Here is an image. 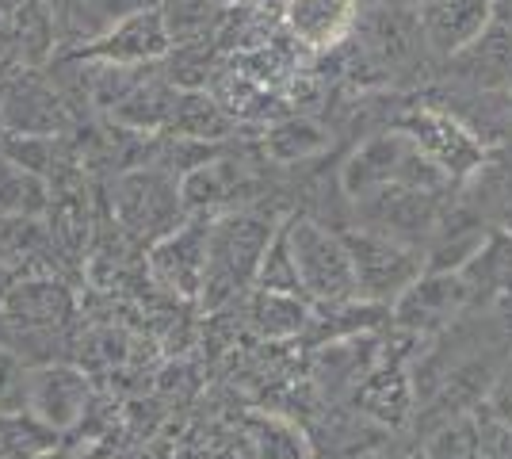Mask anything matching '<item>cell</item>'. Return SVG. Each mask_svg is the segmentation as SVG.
Segmentation results:
<instances>
[{"instance_id":"obj_1","label":"cell","mask_w":512,"mask_h":459,"mask_svg":"<svg viewBox=\"0 0 512 459\" xmlns=\"http://www.w3.org/2000/svg\"><path fill=\"white\" fill-rule=\"evenodd\" d=\"M344 192L356 199H367L383 188H417V192H444L451 180L425 153L417 150V142L406 131H390L371 138L367 146L352 153V161L341 173Z\"/></svg>"},{"instance_id":"obj_2","label":"cell","mask_w":512,"mask_h":459,"mask_svg":"<svg viewBox=\"0 0 512 459\" xmlns=\"http://www.w3.org/2000/svg\"><path fill=\"white\" fill-rule=\"evenodd\" d=\"M272 245V222L256 215H226L211 226L207 238V268H203V306L218 310L237 291L256 280L260 261Z\"/></svg>"},{"instance_id":"obj_3","label":"cell","mask_w":512,"mask_h":459,"mask_svg":"<svg viewBox=\"0 0 512 459\" xmlns=\"http://www.w3.org/2000/svg\"><path fill=\"white\" fill-rule=\"evenodd\" d=\"M352 257V276H356V299L379 306H394L409 287L425 276V253L417 245H406L398 238H386L379 230H348L341 234Z\"/></svg>"},{"instance_id":"obj_4","label":"cell","mask_w":512,"mask_h":459,"mask_svg":"<svg viewBox=\"0 0 512 459\" xmlns=\"http://www.w3.org/2000/svg\"><path fill=\"white\" fill-rule=\"evenodd\" d=\"M287 245L299 276V291L329 306H344L356 299V276H352V257L341 234H329L321 222L291 219L287 226Z\"/></svg>"},{"instance_id":"obj_5","label":"cell","mask_w":512,"mask_h":459,"mask_svg":"<svg viewBox=\"0 0 512 459\" xmlns=\"http://www.w3.org/2000/svg\"><path fill=\"white\" fill-rule=\"evenodd\" d=\"M184 215L180 180L165 169H134L115 184V219L130 238L165 241Z\"/></svg>"},{"instance_id":"obj_6","label":"cell","mask_w":512,"mask_h":459,"mask_svg":"<svg viewBox=\"0 0 512 459\" xmlns=\"http://www.w3.org/2000/svg\"><path fill=\"white\" fill-rule=\"evenodd\" d=\"M390 310H394V322L402 329L421 333V337H436V333H444L467 318L470 291L459 272H425Z\"/></svg>"},{"instance_id":"obj_7","label":"cell","mask_w":512,"mask_h":459,"mask_svg":"<svg viewBox=\"0 0 512 459\" xmlns=\"http://www.w3.org/2000/svg\"><path fill=\"white\" fill-rule=\"evenodd\" d=\"M406 134L417 142V150L425 153L428 161L448 176L451 184H463V180L490 157V150H486L463 123H455L448 111H440V108L417 111L406 123Z\"/></svg>"},{"instance_id":"obj_8","label":"cell","mask_w":512,"mask_h":459,"mask_svg":"<svg viewBox=\"0 0 512 459\" xmlns=\"http://www.w3.org/2000/svg\"><path fill=\"white\" fill-rule=\"evenodd\" d=\"M448 81L467 92H509L512 88V31L490 23L470 46L448 58Z\"/></svg>"},{"instance_id":"obj_9","label":"cell","mask_w":512,"mask_h":459,"mask_svg":"<svg viewBox=\"0 0 512 459\" xmlns=\"http://www.w3.org/2000/svg\"><path fill=\"white\" fill-rule=\"evenodd\" d=\"M207 238H211V226L192 222V226H180L165 241H157L150 253L153 280L172 295H184V299L199 295L203 268H207Z\"/></svg>"},{"instance_id":"obj_10","label":"cell","mask_w":512,"mask_h":459,"mask_svg":"<svg viewBox=\"0 0 512 459\" xmlns=\"http://www.w3.org/2000/svg\"><path fill=\"white\" fill-rule=\"evenodd\" d=\"M417 20L425 46L448 62L493 23V0H425Z\"/></svg>"},{"instance_id":"obj_11","label":"cell","mask_w":512,"mask_h":459,"mask_svg":"<svg viewBox=\"0 0 512 459\" xmlns=\"http://www.w3.org/2000/svg\"><path fill=\"white\" fill-rule=\"evenodd\" d=\"M470 291V310H501L512 314V234L490 230L486 245L459 272Z\"/></svg>"},{"instance_id":"obj_12","label":"cell","mask_w":512,"mask_h":459,"mask_svg":"<svg viewBox=\"0 0 512 459\" xmlns=\"http://www.w3.org/2000/svg\"><path fill=\"white\" fill-rule=\"evenodd\" d=\"M85 379L69 368H46V372L31 375V387H27V402H31V414L39 417L50 429H65L73 425L81 410H85Z\"/></svg>"},{"instance_id":"obj_13","label":"cell","mask_w":512,"mask_h":459,"mask_svg":"<svg viewBox=\"0 0 512 459\" xmlns=\"http://www.w3.org/2000/svg\"><path fill=\"white\" fill-rule=\"evenodd\" d=\"M283 20L291 35L310 50L341 43L344 31L356 20V0H287Z\"/></svg>"},{"instance_id":"obj_14","label":"cell","mask_w":512,"mask_h":459,"mask_svg":"<svg viewBox=\"0 0 512 459\" xmlns=\"http://www.w3.org/2000/svg\"><path fill=\"white\" fill-rule=\"evenodd\" d=\"M111 66H138V62H150L161 58L169 50V27L161 12H134L130 20H123L104 43L96 46Z\"/></svg>"},{"instance_id":"obj_15","label":"cell","mask_w":512,"mask_h":459,"mask_svg":"<svg viewBox=\"0 0 512 459\" xmlns=\"http://www.w3.org/2000/svg\"><path fill=\"white\" fill-rule=\"evenodd\" d=\"M4 119L8 127L27 134H50L58 123H62V111H58V100L39 85H16L8 96H4Z\"/></svg>"},{"instance_id":"obj_16","label":"cell","mask_w":512,"mask_h":459,"mask_svg":"<svg viewBox=\"0 0 512 459\" xmlns=\"http://www.w3.org/2000/svg\"><path fill=\"white\" fill-rule=\"evenodd\" d=\"M169 127L184 134L188 142H214L230 131V115H226V108H218L207 92H184L176 100Z\"/></svg>"},{"instance_id":"obj_17","label":"cell","mask_w":512,"mask_h":459,"mask_svg":"<svg viewBox=\"0 0 512 459\" xmlns=\"http://www.w3.org/2000/svg\"><path fill=\"white\" fill-rule=\"evenodd\" d=\"M176 92H172L165 81H142V85L130 92L127 100L115 108V119L119 123H127V127H161V123H169L172 111H176Z\"/></svg>"},{"instance_id":"obj_18","label":"cell","mask_w":512,"mask_h":459,"mask_svg":"<svg viewBox=\"0 0 512 459\" xmlns=\"http://www.w3.org/2000/svg\"><path fill=\"white\" fill-rule=\"evenodd\" d=\"M8 314L27 326H58L69 314V295L58 284H27L8 295Z\"/></svg>"},{"instance_id":"obj_19","label":"cell","mask_w":512,"mask_h":459,"mask_svg":"<svg viewBox=\"0 0 512 459\" xmlns=\"http://www.w3.org/2000/svg\"><path fill=\"white\" fill-rule=\"evenodd\" d=\"M249 322H253L264 337H291L299 333L310 314L299 303V295H276V291H256L253 310H249Z\"/></svg>"},{"instance_id":"obj_20","label":"cell","mask_w":512,"mask_h":459,"mask_svg":"<svg viewBox=\"0 0 512 459\" xmlns=\"http://www.w3.org/2000/svg\"><path fill=\"white\" fill-rule=\"evenodd\" d=\"M46 207L43 180L16 161L0 157V215H39Z\"/></svg>"},{"instance_id":"obj_21","label":"cell","mask_w":512,"mask_h":459,"mask_svg":"<svg viewBox=\"0 0 512 459\" xmlns=\"http://www.w3.org/2000/svg\"><path fill=\"white\" fill-rule=\"evenodd\" d=\"M425 459H482V429L478 414L451 417L425 444Z\"/></svg>"},{"instance_id":"obj_22","label":"cell","mask_w":512,"mask_h":459,"mask_svg":"<svg viewBox=\"0 0 512 459\" xmlns=\"http://www.w3.org/2000/svg\"><path fill=\"white\" fill-rule=\"evenodd\" d=\"M256 284L260 291H276V295H299V276H295V261H291V245H287V230H279L264 261H260V272H256Z\"/></svg>"},{"instance_id":"obj_23","label":"cell","mask_w":512,"mask_h":459,"mask_svg":"<svg viewBox=\"0 0 512 459\" xmlns=\"http://www.w3.org/2000/svg\"><path fill=\"white\" fill-rule=\"evenodd\" d=\"M325 146V134L306 123V119H291V123H279L276 131L268 134V153L276 161H299L306 153H314Z\"/></svg>"},{"instance_id":"obj_24","label":"cell","mask_w":512,"mask_h":459,"mask_svg":"<svg viewBox=\"0 0 512 459\" xmlns=\"http://www.w3.org/2000/svg\"><path fill=\"white\" fill-rule=\"evenodd\" d=\"M211 0H172L169 16H165V27H169V39L176 43H188V39H199L207 35L211 27Z\"/></svg>"},{"instance_id":"obj_25","label":"cell","mask_w":512,"mask_h":459,"mask_svg":"<svg viewBox=\"0 0 512 459\" xmlns=\"http://www.w3.org/2000/svg\"><path fill=\"white\" fill-rule=\"evenodd\" d=\"M478 429H482V456L486 459H512V425L478 410Z\"/></svg>"},{"instance_id":"obj_26","label":"cell","mask_w":512,"mask_h":459,"mask_svg":"<svg viewBox=\"0 0 512 459\" xmlns=\"http://www.w3.org/2000/svg\"><path fill=\"white\" fill-rule=\"evenodd\" d=\"M482 410H486L490 417H497V421L512 425V356L501 364V372H497V379H493L490 398H486Z\"/></svg>"},{"instance_id":"obj_27","label":"cell","mask_w":512,"mask_h":459,"mask_svg":"<svg viewBox=\"0 0 512 459\" xmlns=\"http://www.w3.org/2000/svg\"><path fill=\"white\" fill-rule=\"evenodd\" d=\"M493 23L512 31V0H493Z\"/></svg>"},{"instance_id":"obj_28","label":"cell","mask_w":512,"mask_h":459,"mask_svg":"<svg viewBox=\"0 0 512 459\" xmlns=\"http://www.w3.org/2000/svg\"><path fill=\"white\" fill-rule=\"evenodd\" d=\"M509 142H512V92H509Z\"/></svg>"},{"instance_id":"obj_29","label":"cell","mask_w":512,"mask_h":459,"mask_svg":"<svg viewBox=\"0 0 512 459\" xmlns=\"http://www.w3.org/2000/svg\"><path fill=\"white\" fill-rule=\"evenodd\" d=\"M501 150H505V153H509V157H512V142H509V146H501Z\"/></svg>"},{"instance_id":"obj_30","label":"cell","mask_w":512,"mask_h":459,"mask_svg":"<svg viewBox=\"0 0 512 459\" xmlns=\"http://www.w3.org/2000/svg\"><path fill=\"white\" fill-rule=\"evenodd\" d=\"M348 459H367V456H348Z\"/></svg>"}]
</instances>
